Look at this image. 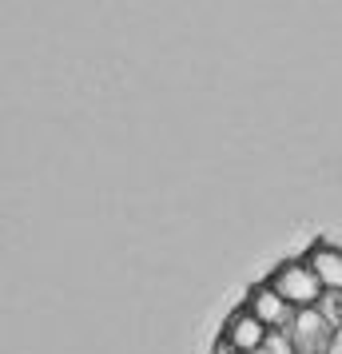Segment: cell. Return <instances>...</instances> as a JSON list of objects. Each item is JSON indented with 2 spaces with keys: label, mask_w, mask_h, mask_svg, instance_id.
<instances>
[{
  "label": "cell",
  "mask_w": 342,
  "mask_h": 354,
  "mask_svg": "<svg viewBox=\"0 0 342 354\" xmlns=\"http://www.w3.org/2000/svg\"><path fill=\"white\" fill-rule=\"evenodd\" d=\"M267 283H271L294 310H310V306L323 303V295H326L323 279L314 274V267H310L307 259H291V263L275 267V274H271Z\"/></svg>",
  "instance_id": "1"
},
{
  "label": "cell",
  "mask_w": 342,
  "mask_h": 354,
  "mask_svg": "<svg viewBox=\"0 0 342 354\" xmlns=\"http://www.w3.org/2000/svg\"><path fill=\"white\" fill-rule=\"evenodd\" d=\"M247 310H251L267 330H283V326H291V319H294V306L287 303L271 283L251 287V295H247Z\"/></svg>",
  "instance_id": "2"
},
{
  "label": "cell",
  "mask_w": 342,
  "mask_h": 354,
  "mask_svg": "<svg viewBox=\"0 0 342 354\" xmlns=\"http://www.w3.org/2000/svg\"><path fill=\"white\" fill-rule=\"evenodd\" d=\"M267 326H263L247 306H239L235 315L227 319V326H223V342H227L231 351H239V354H255V351H263V342H267Z\"/></svg>",
  "instance_id": "3"
},
{
  "label": "cell",
  "mask_w": 342,
  "mask_h": 354,
  "mask_svg": "<svg viewBox=\"0 0 342 354\" xmlns=\"http://www.w3.org/2000/svg\"><path fill=\"white\" fill-rule=\"evenodd\" d=\"M307 263L314 267V274L323 279L326 290H342V247L319 239V243L307 251Z\"/></svg>",
  "instance_id": "4"
},
{
  "label": "cell",
  "mask_w": 342,
  "mask_h": 354,
  "mask_svg": "<svg viewBox=\"0 0 342 354\" xmlns=\"http://www.w3.org/2000/svg\"><path fill=\"white\" fill-rule=\"evenodd\" d=\"M215 354H239V351H231L227 342H223V338H219V346H215Z\"/></svg>",
  "instance_id": "5"
}]
</instances>
